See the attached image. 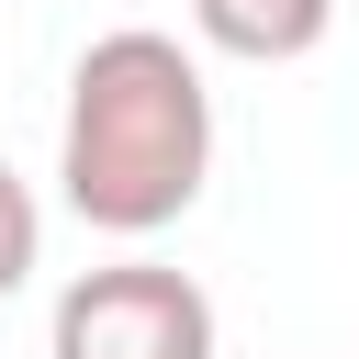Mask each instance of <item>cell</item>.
Returning <instances> with one entry per match:
<instances>
[{
    "instance_id": "cell-1",
    "label": "cell",
    "mask_w": 359,
    "mask_h": 359,
    "mask_svg": "<svg viewBox=\"0 0 359 359\" xmlns=\"http://www.w3.org/2000/svg\"><path fill=\"white\" fill-rule=\"evenodd\" d=\"M213 180V90L202 56L157 22L90 34L67 67V123H56V191L90 236H168Z\"/></svg>"
},
{
    "instance_id": "cell-2",
    "label": "cell",
    "mask_w": 359,
    "mask_h": 359,
    "mask_svg": "<svg viewBox=\"0 0 359 359\" xmlns=\"http://www.w3.org/2000/svg\"><path fill=\"white\" fill-rule=\"evenodd\" d=\"M45 359H213V292L191 269H157V258L79 269L56 292Z\"/></svg>"
},
{
    "instance_id": "cell-3",
    "label": "cell",
    "mask_w": 359,
    "mask_h": 359,
    "mask_svg": "<svg viewBox=\"0 0 359 359\" xmlns=\"http://www.w3.org/2000/svg\"><path fill=\"white\" fill-rule=\"evenodd\" d=\"M191 34L247 67H292L337 34V0H191Z\"/></svg>"
},
{
    "instance_id": "cell-4",
    "label": "cell",
    "mask_w": 359,
    "mask_h": 359,
    "mask_svg": "<svg viewBox=\"0 0 359 359\" xmlns=\"http://www.w3.org/2000/svg\"><path fill=\"white\" fill-rule=\"evenodd\" d=\"M34 258H45V213H34V191L0 168V303L34 280Z\"/></svg>"
}]
</instances>
